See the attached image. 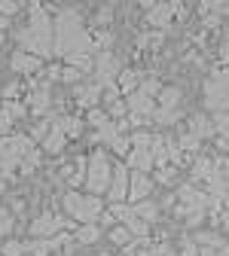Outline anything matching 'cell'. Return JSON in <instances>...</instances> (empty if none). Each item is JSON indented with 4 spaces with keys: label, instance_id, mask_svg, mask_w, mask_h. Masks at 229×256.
Wrapping results in <instances>:
<instances>
[{
    "label": "cell",
    "instance_id": "7bdbcfd3",
    "mask_svg": "<svg viewBox=\"0 0 229 256\" xmlns=\"http://www.w3.org/2000/svg\"><path fill=\"white\" fill-rule=\"evenodd\" d=\"M199 256H220V250H217V247H202Z\"/></svg>",
    "mask_w": 229,
    "mask_h": 256
},
{
    "label": "cell",
    "instance_id": "ab89813d",
    "mask_svg": "<svg viewBox=\"0 0 229 256\" xmlns=\"http://www.w3.org/2000/svg\"><path fill=\"white\" fill-rule=\"evenodd\" d=\"M13 12H19V4H7V0H0V16L10 18Z\"/></svg>",
    "mask_w": 229,
    "mask_h": 256
},
{
    "label": "cell",
    "instance_id": "83f0119b",
    "mask_svg": "<svg viewBox=\"0 0 229 256\" xmlns=\"http://www.w3.org/2000/svg\"><path fill=\"white\" fill-rule=\"evenodd\" d=\"M40 158H43V150H31L25 158H22V165H19V171L22 174H31V171H34L37 165H40Z\"/></svg>",
    "mask_w": 229,
    "mask_h": 256
},
{
    "label": "cell",
    "instance_id": "836d02e7",
    "mask_svg": "<svg viewBox=\"0 0 229 256\" xmlns=\"http://www.w3.org/2000/svg\"><path fill=\"white\" fill-rule=\"evenodd\" d=\"M13 125H16V122H13V116H10V113H7L4 107H0V138L13 134Z\"/></svg>",
    "mask_w": 229,
    "mask_h": 256
},
{
    "label": "cell",
    "instance_id": "4fadbf2b",
    "mask_svg": "<svg viewBox=\"0 0 229 256\" xmlns=\"http://www.w3.org/2000/svg\"><path fill=\"white\" fill-rule=\"evenodd\" d=\"M211 174H214V162L208 156H202V158H195V165H192V171H189V183L195 186V183H208L211 180Z\"/></svg>",
    "mask_w": 229,
    "mask_h": 256
},
{
    "label": "cell",
    "instance_id": "7dc6e473",
    "mask_svg": "<svg viewBox=\"0 0 229 256\" xmlns=\"http://www.w3.org/2000/svg\"><path fill=\"white\" fill-rule=\"evenodd\" d=\"M28 256H34V253H28Z\"/></svg>",
    "mask_w": 229,
    "mask_h": 256
},
{
    "label": "cell",
    "instance_id": "52a82bcc",
    "mask_svg": "<svg viewBox=\"0 0 229 256\" xmlns=\"http://www.w3.org/2000/svg\"><path fill=\"white\" fill-rule=\"evenodd\" d=\"M74 98L86 110H95V107H101V101H104V86H98V82H80L74 88Z\"/></svg>",
    "mask_w": 229,
    "mask_h": 256
},
{
    "label": "cell",
    "instance_id": "d6986e66",
    "mask_svg": "<svg viewBox=\"0 0 229 256\" xmlns=\"http://www.w3.org/2000/svg\"><path fill=\"white\" fill-rule=\"evenodd\" d=\"M107 238H110L113 247H128V244L135 241V235L128 232V226H113V229L107 232Z\"/></svg>",
    "mask_w": 229,
    "mask_h": 256
},
{
    "label": "cell",
    "instance_id": "7a4b0ae2",
    "mask_svg": "<svg viewBox=\"0 0 229 256\" xmlns=\"http://www.w3.org/2000/svg\"><path fill=\"white\" fill-rule=\"evenodd\" d=\"M64 214H68L77 226H89L98 222L104 214V198L98 196H83V192H68L64 196Z\"/></svg>",
    "mask_w": 229,
    "mask_h": 256
},
{
    "label": "cell",
    "instance_id": "3957f363",
    "mask_svg": "<svg viewBox=\"0 0 229 256\" xmlns=\"http://www.w3.org/2000/svg\"><path fill=\"white\" fill-rule=\"evenodd\" d=\"M28 30H31V37L37 40L43 58L46 55H55V18L40 4H34V6L28 10Z\"/></svg>",
    "mask_w": 229,
    "mask_h": 256
},
{
    "label": "cell",
    "instance_id": "5bb4252c",
    "mask_svg": "<svg viewBox=\"0 0 229 256\" xmlns=\"http://www.w3.org/2000/svg\"><path fill=\"white\" fill-rule=\"evenodd\" d=\"M180 98H183V92H180L177 86H162V92H159V98H156V104H159L162 110H177Z\"/></svg>",
    "mask_w": 229,
    "mask_h": 256
},
{
    "label": "cell",
    "instance_id": "5b68a950",
    "mask_svg": "<svg viewBox=\"0 0 229 256\" xmlns=\"http://www.w3.org/2000/svg\"><path fill=\"white\" fill-rule=\"evenodd\" d=\"M128 183H132V174L122 162L113 165V180H110V189H107V198L110 204H119V202H128Z\"/></svg>",
    "mask_w": 229,
    "mask_h": 256
},
{
    "label": "cell",
    "instance_id": "7402d4cb",
    "mask_svg": "<svg viewBox=\"0 0 229 256\" xmlns=\"http://www.w3.org/2000/svg\"><path fill=\"white\" fill-rule=\"evenodd\" d=\"M58 125L64 128L68 138H80L83 134V119H77V116H58Z\"/></svg>",
    "mask_w": 229,
    "mask_h": 256
},
{
    "label": "cell",
    "instance_id": "8fae6325",
    "mask_svg": "<svg viewBox=\"0 0 229 256\" xmlns=\"http://www.w3.org/2000/svg\"><path fill=\"white\" fill-rule=\"evenodd\" d=\"M174 4H147V24H153L156 30L159 28H168V22H171V16H174Z\"/></svg>",
    "mask_w": 229,
    "mask_h": 256
},
{
    "label": "cell",
    "instance_id": "d4e9b609",
    "mask_svg": "<svg viewBox=\"0 0 229 256\" xmlns=\"http://www.w3.org/2000/svg\"><path fill=\"white\" fill-rule=\"evenodd\" d=\"M199 144H202V138H195L192 132H183V134H180V140H177V146H180V152H186V158H189V156H195Z\"/></svg>",
    "mask_w": 229,
    "mask_h": 256
},
{
    "label": "cell",
    "instance_id": "484cf974",
    "mask_svg": "<svg viewBox=\"0 0 229 256\" xmlns=\"http://www.w3.org/2000/svg\"><path fill=\"white\" fill-rule=\"evenodd\" d=\"M138 88H141V86H138V74H135V70H122V74H119V92H122V94H125V92L135 94Z\"/></svg>",
    "mask_w": 229,
    "mask_h": 256
},
{
    "label": "cell",
    "instance_id": "f35d334b",
    "mask_svg": "<svg viewBox=\"0 0 229 256\" xmlns=\"http://www.w3.org/2000/svg\"><path fill=\"white\" fill-rule=\"evenodd\" d=\"M199 250H202V247H195V241H189V238H186V241H183L180 256H199Z\"/></svg>",
    "mask_w": 229,
    "mask_h": 256
},
{
    "label": "cell",
    "instance_id": "9a60e30c",
    "mask_svg": "<svg viewBox=\"0 0 229 256\" xmlns=\"http://www.w3.org/2000/svg\"><path fill=\"white\" fill-rule=\"evenodd\" d=\"M189 132L195 134V138H214V119H208V116H202V113H195L192 119H189Z\"/></svg>",
    "mask_w": 229,
    "mask_h": 256
},
{
    "label": "cell",
    "instance_id": "7c38bea8",
    "mask_svg": "<svg viewBox=\"0 0 229 256\" xmlns=\"http://www.w3.org/2000/svg\"><path fill=\"white\" fill-rule=\"evenodd\" d=\"M128 168H135L141 174H150L156 168V158H153V150H144V146H132L128 152Z\"/></svg>",
    "mask_w": 229,
    "mask_h": 256
},
{
    "label": "cell",
    "instance_id": "60d3db41",
    "mask_svg": "<svg viewBox=\"0 0 229 256\" xmlns=\"http://www.w3.org/2000/svg\"><path fill=\"white\" fill-rule=\"evenodd\" d=\"M19 92H22V86H19V82H10V86L4 88V98H7V101H13V98H16Z\"/></svg>",
    "mask_w": 229,
    "mask_h": 256
},
{
    "label": "cell",
    "instance_id": "603a6c76",
    "mask_svg": "<svg viewBox=\"0 0 229 256\" xmlns=\"http://www.w3.org/2000/svg\"><path fill=\"white\" fill-rule=\"evenodd\" d=\"M86 122L95 128V132H101V128L110 122V113H107L104 107H95V110H89V113H86Z\"/></svg>",
    "mask_w": 229,
    "mask_h": 256
},
{
    "label": "cell",
    "instance_id": "4dcf8cb0",
    "mask_svg": "<svg viewBox=\"0 0 229 256\" xmlns=\"http://www.w3.org/2000/svg\"><path fill=\"white\" fill-rule=\"evenodd\" d=\"M195 241H199V244H208V247H217V250H223L226 244H223V238L220 235H214V232H199V235H195Z\"/></svg>",
    "mask_w": 229,
    "mask_h": 256
},
{
    "label": "cell",
    "instance_id": "f546056e",
    "mask_svg": "<svg viewBox=\"0 0 229 256\" xmlns=\"http://www.w3.org/2000/svg\"><path fill=\"white\" fill-rule=\"evenodd\" d=\"M138 92H141V94H147V98H153V94L159 98L162 86H159V80H156V76H144V82H141V88H138Z\"/></svg>",
    "mask_w": 229,
    "mask_h": 256
},
{
    "label": "cell",
    "instance_id": "8d00e7d4",
    "mask_svg": "<svg viewBox=\"0 0 229 256\" xmlns=\"http://www.w3.org/2000/svg\"><path fill=\"white\" fill-rule=\"evenodd\" d=\"M80 76H83V74H80L77 68H68V64H64V76H61L64 82H74V86H80Z\"/></svg>",
    "mask_w": 229,
    "mask_h": 256
},
{
    "label": "cell",
    "instance_id": "e575fe53",
    "mask_svg": "<svg viewBox=\"0 0 229 256\" xmlns=\"http://www.w3.org/2000/svg\"><path fill=\"white\" fill-rule=\"evenodd\" d=\"M128 232H132V235H147L150 232V222H144V220H132V222H128Z\"/></svg>",
    "mask_w": 229,
    "mask_h": 256
},
{
    "label": "cell",
    "instance_id": "e0dca14e",
    "mask_svg": "<svg viewBox=\"0 0 229 256\" xmlns=\"http://www.w3.org/2000/svg\"><path fill=\"white\" fill-rule=\"evenodd\" d=\"M55 122H58V119H55L52 113H49L46 119H37V122H34V128H31V140H34V144L40 140V144H43V140L49 138V132H52V125H55Z\"/></svg>",
    "mask_w": 229,
    "mask_h": 256
},
{
    "label": "cell",
    "instance_id": "1f68e13d",
    "mask_svg": "<svg viewBox=\"0 0 229 256\" xmlns=\"http://www.w3.org/2000/svg\"><path fill=\"white\" fill-rule=\"evenodd\" d=\"M13 232V210L0 208V238H7Z\"/></svg>",
    "mask_w": 229,
    "mask_h": 256
},
{
    "label": "cell",
    "instance_id": "bcb514c9",
    "mask_svg": "<svg viewBox=\"0 0 229 256\" xmlns=\"http://www.w3.org/2000/svg\"><path fill=\"white\" fill-rule=\"evenodd\" d=\"M220 256H229V247H223V250H220Z\"/></svg>",
    "mask_w": 229,
    "mask_h": 256
},
{
    "label": "cell",
    "instance_id": "277c9868",
    "mask_svg": "<svg viewBox=\"0 0 229 256\" xmlns=\"http://www.w3.org/2000/svg\"><path fill=\"white\" fill-rule=\"evenodd\" d=\"M110 180H113V162H110L107 150H95L89 156V171H86V189H89V196H98V198L107 196Z\"/></svg>",
    "mask_w": 229,
    "mask_h": 256
},
{
    "label": "cell",
    "instance_id": "74e56055",
    "mask_svg": "<svg viewBox=\"0 0 229 256\" xmlns=\"http://www.w3.org/2000/svg\"><path fill=\"white\" fill-rule=\"evenodd\" d=\"M174 174H177V171H174L171 165H165V168H159L156 180H159V183H171V180H174Z\"/></svg>",
    "mask_w": 229,
    "mask_h": 256
},
{
    "label": "cell",
    "instance_id": "ee69618b",
    "mask_svg": "<svg viewBox=\"0 0 229 256\" xmlns=\"http://www.w3.org/2000/svg\"><path fill=\"white\" fill-rule=\"evenodd\" d=\"M10 204H13V210H19V214H22V210H25V202H22V198H13V202H10Z\"/></svg>",
    "mask_w": 229,
    "mask_h": 256
},
{
    "label": "cell",
    "instance_id": "d6a6232c",
    "mask_svg": "<svg viewBox=\"0 0 229 256\" xmlns=\"http://www.w3.org/2000/svg\"><path fill=\"white\" fill-rule=\"evenodd\" d=\"M4 110H7V113L13 116V122H16V119H22L31 107H25V104H19V101H4Z\"/></svg>",
    "mask_w": 229,
    "mask_h": 256
},
{
    "label": "cell",
    "instance_id": "8992f818",
    "mask_svg": "<svg viewBox=\"0 0 229 256\" xmlns=\"http://www.w3.org/2000/svg\"><path fill=\"white\" fill-rule=\"evenodd\" d=\"M113 76H116V58L110 52H101L95 58V82L104 88H113V86H119Z\"/></svg>",
    "mask_w": 229,
    "mask_h": 256
},
{
    "label": "cell",
    "instance_id": "f1b7e54d",
    "mask_svg": "<svg viewBox=\"0 0 229 256\" xmlns=\"http://www.w3.org/2000/svg\"><path fill=\"white\" fill-rule=\"evenodd\" d=\"M153 119H156L159 125H171L174 119H180V107H177V110H162V107H156Z\"/></svg>",
    "mask_w": 229,
    "mask_h": 256
},
{
    "label": "cell",
    "instance_id": "2e32d148",
    "mask_svg": "<svg viewBox=\"0 0 229 256\" xmlns=\"http://www.w3.org/2000/svg\"><path fill=\"white\" fill-rule=\"evenodd\" d=\"M64 144H68V134H64V128L55 122V125H52V132H49V138L43 140V146H40V150H46V152H61V150H64Z\"/></svg>",
    "mask_w": 229,
    "mask_h": 256
},
{
    "label": "cell",
    "instance_id": "ffe728a7",
    "mask_svg": "<svg viewBox=\"0 0 229 256\" xmlns=\"http://www.w3.org/2000/svg\"><path fill=\"white\" fill-rule=\"evenodd\" d=\"M135 216H138V220H144V222H156V216H159V204L147 198V202L135 204Z\"/></svg>",
    "mask_w": 229,
    "mask_h": 256
},
{
    "label": "cell",
    "instance_id": "4316f807",
    "mask_svg": "<svg viewBox=\"0 0 229 256\" xmlns=\"http://www.w3.org/2000/svg\"><path fill=\"white\" fill-rule=\"evenodd\" d=\"M107 146H110L116 156H128V152H132V138H128L125 132H119V134H116V138H113Z\"/></svg>",
    "mask_w": 229,
    "mask_h": 256
},
{
    "label": "cell",
    "instance_id": "b9f144b4",
    "mask_svg": "<svg viewBox=\"0 0 229 256\" xmlns=\"http://www.w3.org/2000/svg\"><path fill=\"white\" fill-rule=\"evenodd\" d=\"M220 58H223V64H226V68H229V40L223 43V49H220Z\"/></svg>",
    "mask_w": 229,
    "mask_h": 256
},
{
    "label": "cell",
    "instance_id": "ba28073f",
    "mask_svg": "<svg viewBox=\"0 0 229 256\" xmlns=\"http://www.w3.org/2000/svg\"><path fill=\"white\" fill-rule=\"evenodd\" d=\"M10 64H13V70L19 74V76H28V74H37V70H43V58H37V55H31V52H13V58H10Z\"/></svg>",
    "mask_w": 229,
    "mask_h": 256
},
{
    "label": "cell",
    "instance_id": "cb8c5ba5",
    "mask_svg": "<svg viewBox=\"0 0 229 256\" xmlns=\"http://www.w3.org/2000/svg\"><path fill=\"white\" fill-rule=\"evenodd\" d=\"M28 247H31V253H34V256H49L55 250V241L52 238H31Z\"/></svg>",
    "mask_w": 229,
    "mask_h": 256
},
{
    "label": "cell",
    "instance_id": "f6af8a7d",
    "mask_svg": "<svg viewBox=\"0 0 229 256\" xmlns=\"http://www.w3.org/2000/svg\"><path fill=\"white\" fill-rule=\"evenodd\" d=\"M4 28H10V18L0 16V40H4Z\"/></svg>",
    "mask_w": 229,
    "mask_h": 256
},
{
    "label": "cell",
    "instance_id": "30bf717a",
    "mask_svg": "<svg viewBox=\"0 0 229 256\" xmlns=\"http://www.w3.org/2000/svg\"><path fill=\"white\" fill-rule=\"evenodd\" d=\"M28 101H31V113H34L37 119H46L49 116V107H52V88H49V82L31 92Z\"/></svg>",
    "mask_w": 229,
    "mask_h": 256
},
{
    "label": "cell",
    "instance_id": "ac0fdd59",
    "mask_svg": "<svg viewBox=\"0 0 229 256\" xmlns=\"http://www.w3.org/2000/svg\"><path fill=\"white\" fill-rule=\"evenodd\" d=\"M74 238H77V244H95L98 238H101V226H98V222H89V226H77Z\"/></svg>",
    "mask_w": 229,
    "mask_h": 256
},
{
    "label": "cell",
    "instance_id": "44dd1931",
    "mask_svg": "<svg viewBox=\"0 0 229 256\" xmlns=\"http://www.w3.org/2000/svg\"><path fill=\"white\" fill-rule=\"evenodd\" d=\"M0 253H4V256H28V253H31V247H28V241L7 238V241H4V247H0Z\"/></svg>",
    "mask_w": 229,
    "mask_h": 256
},
{
    "label": "cell",
    "instance_id": "d590c367",
    "mask_svg": "<svg viewBox=\"0 0 229 256\" xmlns=\"http://www.w3.org/2000/svg\"><path fill=\"white\" fill-rule=\"evenodd\" d=\"M113 18V6H101V10H98V16H95V22L98 24H101V30H104V24Z\"/></svg>",
    "mask_w": 229,
    "mask_h": 256
},
{
    "label": "cell",
    "instance_id": "6da1fadb",
    "mask_svg": "<svg viewBox=\"0 0 229 256\" xmlns=\"http://www.w3.org/2000/svg\"><path fill=\"white\" fill-rule=\"evenodd\" d=\"M95 37L86 34L83 18L77 10H58L55 16V55H95Z\"/></svg>",
    "mask_w": 229,
    "mask_h": 256
},
{
    "label": "cell",
    "instance_id": "9c48e42d",
    "mask_svg": "<svg viewBox=\"0 0 229 256\" xmlns=\"http://www.w3.org/2000/svg\"><path fill=\"white\" fill-rule=\"evenodd\" d=\"M150 192H153V180H150L147 174L135 171V174H132V183H128V204H141V202H147Z\"/></svg>",
    "mask_w": 229,
    "mask_h": 256
}]
</instances>
